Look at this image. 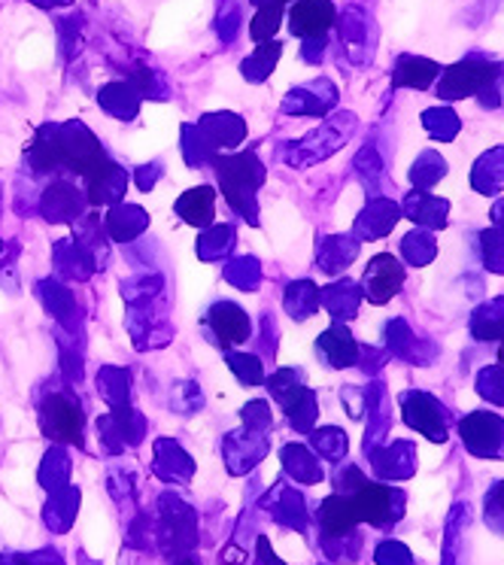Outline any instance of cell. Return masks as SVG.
<instances>
[{"instance_id":"cell-1","label":"cell","mask_w":504,"mask_h":565,"mask_svg":"<svg viewBox=\"0 0 504 565\" xmlns=\"http://www.w3.org/2000/svg\"><path fill=\"white\" fill-rule=\"evenodd\" d=\"M350 499H353V508H356L358 523H368V526H389L405 514V495L393 490V487H383V483L365 480L358 490L350 492Z\"/></svg>"},{"instance_id":"cell-2","label":"cell","mask_w":504,"mask_h":565,"mask_svg":"<svg viewBox=\"0 0 504 565\" xmlns=\"http://www.w3.org/2000/svg\"><path fill=\"white\" fill-rule=\"evenodd\" d=\"M468 454L480 459H504V419L490 411H474L459 423Z\"/></svg>"},{"instance_id":"cell-3","label":"cell","mask_w":504,"mask_h":565,"mask_svg":"<svg viewBox=\"0 0 504 565\" xmlns=\"http://www.w3.org/2000/svg\"><path fill=\"white\" fill-rule=\"evenodd\" d=\"M498 71V64L486 62V58H465V62L450 64L441 74V86L435 88L443 100H465L478 98V92Z\"/></svg>"},{"instance_id":"cell-4","label":"cell","mask_w":504,"mask_h":565,"mask_svg":"<svg viewBox=\"0 0 504 565\" xmlns=\"http://www.w3.org/2000/svg\"><path fill=\"white\" fill-rule=\"evenodd\" d=\"M401 417L410 429L426 435L431 444H447L450 426H447V411L441 402L429 393H405L401 395Z\"/></svg>"},{"instance_id":"cell-5","label":"cell","mask_w":504,"mask_h":565,"mask_svg":"<svg viewBox=\"0 0 504 565\" xmlns=\"http://www.w3.org/2000/svg\"><path fill=\"white\" fill-rule=\"evenodd\" d=\"M43 426H46V435L58 441L83 444V411L64 395H52L43 405Z\"/></svg>"},{"instance_id":"cell-6","label":"cell","mask_w":504,"mask_h":565,"mask_svg":"<svg viewBox=\"0 0 504 565\" xmlns=\"http://www.w3.org/2000/svg\"><path fill=\"white\" fill-rule=\"evenodd\" d=\"M401 286H405V268L393 256L371 258L368 270H365V296H368V301L386 305L389 298L401 292Z\"/></svg>"},{"instance_id":"cell-7","label":"cell","mask_w":504,"mask_h":565,"mask_svg":"<svg viewBox=\"0 0 504 565\" xmlns=\"http://www.w3.org/2000/svg\"><path fill=\"white\" fill-rule=\"evenodd\" d=\"M334 15L332 0H298L289 13V28L298 38H322L334 25Z\"/></svg>"},{"instance_id":"cell-8","label":"cell","mask_w":504,"mask_h":565,"mask_svg":"<svg viewBox=\"0 0 504 565\" xmlns=\"http://www.w3.org/2000/svg\"><path fill=\"white\" fill-rule=\"evenodd\" d=\"M405 216L407 220H414L422 228H443L447 225V216H450V201H443V198L429 195L426 189H417V192H410L405 198Z\"/></svg>"},{"instance_id":"cell-9","label":"cell","mask_w":504,"mask_h":565,"mask_svg":"<svg viewBox=\"0 0 504 565\" xmlns=\"http://www.w3.org/2000/svg\"><path fill=\"white\" fill-rule=\"evenodd\" d=\"M401 220V207L386 201V198H377L371 201L365 213L356 220V234L362 241H377L383 234H389L395 228V222Z\"/></svg>"},{"instance_id":"cell-10","label":"cell","mask_w":504,"mask_h":565,"mask_svg":"<svg viewBox=\"0 0 504 565\" xmlns=\"http://www.w3.org/2000/svg\"><path fill=\"white\" fill-rule=\"evenodd\" d=\"M441 76V64L431 62V58H422V55H401L398 64H395L393 86L417 88V92H426V88Z\"/></svg>"},{"instance_id":"cell-11","label":"cell","mask_w":504,"mask_h":565,"mask_svg":"<svg viewBox=\"0 0 504 565\" xmlns=\"http://www.w3.org/2000/svg\"><path fill=\"white\" fill-rule=\"evenodd\" d=\"M471 185L480 195H498L504 185V147H492L474 161Z\"/></svg>"},{"instance_id":"cell-12","label":"cell","mask_w":504,"mask_h":565,"mask_svg":"<svg viewBox=\"0 0 504 565\" xmlns=\"http://www.w3.org/2000/svg\"><path fill=\"white\" fill-rule=\"evenodd\" d=\"M374 468H377L380 478H410L414 468H417V450H414V444L398 441L389 450H377L374 454Z\"/></svg>"},{"instance_id":"cell-13","label":"cell","mask_w":504,"mask_h":565,"mask_svg":"<svg viewBox=\"0 0 504 565\" xmlns=\"http://www.w3.org/2000/svg\"><path fill=\"white\" fill-rule=\"evenodd\" d=\"M320 350L325 353L329 365H334V369H350V365L358 362V347L344 326H332L329 332L322 334Z\"/></svg>"},{"instance_id":"cell-14","label":"cell","mask_w":504,"mask_h":565,"mask_svg":"<svg viewBox=\"0 0 504 565\" xmlns=\"http://www.w3.org/2000/svg\"><path fill=\"white\" fill-rule=\"evenodd\" d=\"M471 334L478 341H504V298H492L471 313Z\"/></svg>"},{"instance_id":"cell-15","label":"cell","mask_w":504,"mask_h":565,"mask_svg":"<svg viewBox=\"0 0 504 565\" xmlns=\"http://www.w3.org/2000/svg\"><path fill=\"white\" fill-rule=\"evenodd\" d=\"M320 516L325 535H350L353 526L358 523L356 508H353L350 495H332V499H325Z\"/></svg>"},{"instance_id":"cell-16","label":"cell","mask_w":504,"mask_h":565,"mask_svg":"<svg viewBox=\"0 0 504 565\" xmlns=\"http://www.w3.org/2000/svg\"><path fill=\"white\" fill-rule=\"evenodd\" d=\"M210 326L219 332L222 344H237L249 338V320L240 313V308H234L228 301L210 310Z\"/></svg>"},{"instance_id":"cell-17","label":"cell","mask_w":504,"mask_h":565,"mask_svg":"<svg viewBox=\"0 0 504 565\" xmlns=\"http://www.w3.org/2000/svg\"><path fill=\"white\" fill-rule=\"evenodd\" d=\"M422 125H426V131H429L435 140L450 143V140H455V135H459L462 119H459L450 107H431V110L422 113Z\"/></svg>"},{"instance_id":"cell-18","label":"cell","mask_w":504,"mask_h":565,"mask_svg":"<svg viewBox=\"0 0 504 565\" xmlns=\"http://www.w3.org/2000/svg\"><path fill=\"white\" fill-rule=\"evenodd\" d=\"M325 305L337 320H353L358 310V286L356 282H337L332 289H325Z\"/></svg>"},{"instance_id":"cell-19","label":"cell","mask_w":504,"mask_h":565,"mask_svg":"<svg viewBox=\"0 0 504 565\" xmlns=\"http://www.w3.org/2000/svg\"><path fill=\"white\" fill-rule=\"evenodd\" d=\"M401 256L414 265V268H426L431 258L438 256V241L429 232H410L401 241Z\"/></svg>"},{"instance_id":"cell-20","label":"cell","mask_w":504,"mask_h":565,"mask_svg":"<svg viewBox=\"0 0 504 565\" xmlns=\"http://www.w3.org/2000/svg\"><path fill=\"white\" fill-rule=\"evenodd\" d=\"M180 216L192 225H207L213 220V189H195L180 198Z\"/></svg>"},{"instance_id":"cell-21","label":"cell","mask_w":504,"mask_h":565,"mask_svg":"<svg viewBox=\"0 0 504 565\" xmlns=\"http://www.w3.org/2000/svg\"><path fill=\"white\" fill-rule=\"evenodd\" d=\"M386 341H389V350H393L395 356L407 359V362H422L417 338H414V332L407 329L405 320L389 322V329H386ZM422 365H426V362H422Z\"/></svg>"},{"instance_id":"cell-22","label":"cell","mask_w":504,"mask_h":565,"mask_svg":"<svg viewBox=\"0 0 504 565\" xmlns=\"http://www.w3.org/2000/svg\"><path fill=\"white\" fill-rule=\"evenodd\" d=\"M441 177H447V159L443 156H438V152H422L417 159V164L410 168V180H414V185L417 189H429V185H435Z\"/></svg>"},{"instance_id":"cell-23","label":"cell","mask_w":504,"mask_h":565,"mask_svg":"<svg viewBox=\"0 0 504 565\" xmlns=\"http://www.w3.org/2000/svg\"><path fill=\"white\" fill-rule=\"evenodd\" d=\"M358 253L356 241H350V237H332L329 244L322 246V268L325 270H341L346 268Z\"/></svg>"},{"instance_id":"cell-24","label":"cell","mask_w":504,"mask_h":565,"mask_svg":"<svg viewBox=\"0 0 504 565\" xmlns=\"http://www.w3.org/2000/svg\"><path fill=\"white\" fill-rule=\"evenodd\" d=\"M474 390H478L480 398L504 407V365H490V369L480 371L478 381H474Z\"/></svg>"},{"instance_id":"cell-25","label":"cell","mask_w":504,"mask_h":565,"mask_svg":"<svg viewBox=\"0 0 504 565\" xmlns=\"http://www.w3.org/2000/svg\"><path fill=\"white\" fill-rule=\"evenodd\" d=\"M480 253H483V265L492 274H504V234L495 228H486L480 234Z\"/></svg>"},{"instance_id":"cell-26","label":"cell","mask_w":504,"mask_h":565,"mask_svg":"<svg viewBox=\"0 0 504 565\" xmlns=\"http://www.w3.org/2000/svg\"><path fill=\"white\" fill-rule=\"evenodd\" d=\"M280 15H283V3H268V7H259V15L253 22V40L265 43L268 38L277 34L280 28Z\"/></svg>"},{"instance_id":"cell-27","label":"cell","mask_w":504,"mask_h":565,"mask_svg":"<svg viewBox=\"0 0 504 565\" xmlns=\"http://www.w3.org/2000/svg\"><path fill=\"white\" fill-rule=\"evenodd\" d=\"M289 310L296 317H308V313L317 310V289H313V282L301 280L298 286H292V292H289Z\"/></svg>"},{"instance_id":"cell-28","label":"cell","mask_w":504,"mask_h":565,"mask_svg":"<svg viewBox=\"0 0 504 565\" xmlns=\"http://www.w3.org/2000/svg\"><path fill=\"white\" fill-rule=\"evenodd\" d=\"M478 100H480V104H483V107H490V110H495V107H502V104H504V64H498V71H495V76H492L486 86L480 88Z\"/></svg>"},{"instance_id":"cell-29","label":"cell","mask_w":504,"mask_h":565,"mask_svg":"<svg viewBox=\"0 0 504 565\" xmlns=\"http://www.w3.org/2000/svg\"><path fill=\"white\" fill-rule=\"evenodd\" d=\"M317 447L329 459H341L346 454V435L341 429H322L317 431Z\"/></svg>"},{"instance_id":"cell-30","label":"cell","mask_w":504,"mask_h":565,"mask_svg":"<svg viewBox=\"0 0 504 565\" xmlns=\"http://www.w3.org/2000/svg\"><path fill=\"white\" fill-rule=\"evenodd\" d=\"M486 523L504 526V483H495L486 495Z\"/></svg>"},{"instance_id":"cell-31","label":"cell","mask_w":504,"mask_h":565,"mask_svg":"<svg viewBox=\"0 0 504 565\" xmlns=\"http://www.w3.org/2000/svg\"><path fill=\"white\" fill-rule=\"evenodd\" d=\"M377 563L380 565H414V559H410V553H407L405 544L386 541V544H380V551H377Z\"/></svg>"},{"instance_id":"cell-32","label":"cell","mask_w":504,"mask_h":565,"mask_svg":"<svg viewBox=\"0 0 504 565\" xmlns=\"http://www.w3.org/2000/svg\"><path fill=\"white\" fill-rule=\"evenodd\" d=\"M232 369L244 377V383H259L261 381V365L256 362V359H249V362H244L240 356H232Z\"/></svg>"},{"instance_id":"cell-33","label":"cell","mask_w":504,"mask_h":565,"mask_svg":"<svg viewBox=\"0 0 504 565\" xmlns=\"http://www.w3.org/2000/svg\"><path fill=\"white\" fill-rule=\"evenodd\" d=\"M492 225H495V232L504 234V198H498L492 207Z\"/></svg>"},{"instance_id":"cell-34","label":"cell","mask_w":504,"mask_h":565,"mask_svg":"<svg viewBox=\"0 0 504 565\" xmlns=\"http://www.w3.org/2000/svg\"><path fill=\"white\" fill-rule=\"evenodd\" d=\"M256 7H268V3H283V0H253Z\"/></svg>"},{"instance_id":"cell-35","label":"cell","mask_w":504,"mask_h":565,"mask_svg":"<svg viewBox=\"0 0 504 565\" xmlns=\"http://www.w3.org/2000/svg\"><path fill=\"white\" fill-rule=\"evenodd\" d=\"M498 359H502V362H498V365H504V344H502V350H498Z\"/></svg>"},{"instance_id":"cell-36","label":"cell","mask_w":504,"mask_h":565,"mask_svg":"<svg viewBox=\"0 0 504 565\" xmlns=\"http://www.w3.org/2000/svg\"><path fill=\"white\" fill-rule=\"evenodd\" d=\"M180 565H197V563H192V559H183V563H180Z\"/></svg>"}]
</instances>
